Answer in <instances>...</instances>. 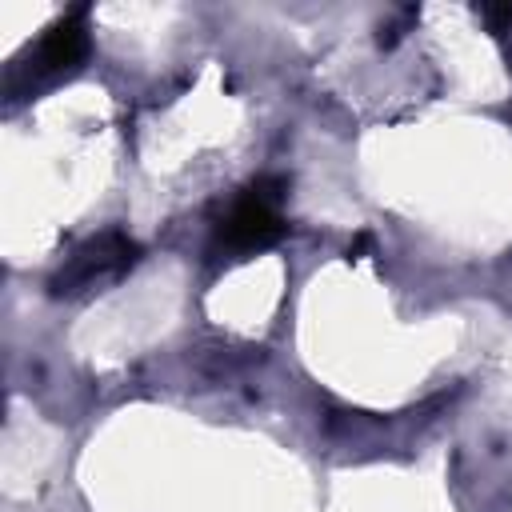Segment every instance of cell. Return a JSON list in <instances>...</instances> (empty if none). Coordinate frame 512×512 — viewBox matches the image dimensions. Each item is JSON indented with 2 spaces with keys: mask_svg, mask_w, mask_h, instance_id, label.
<instances>
[{
  "mask_svg": "<svg viewBox=\"0 0 512 512\" xmlns=\"http://www.w3.org/2000/svg\"><path fill=\"white\" fill-rule=\"evenodd\" d=\"M280 196H284V184L280 180H256V184H248L232 200V208L220 216V224H216V248L236 252V256L272 248L288 232V224L280 216Z\"/></svg>",
  "mask_w": 512,
  "mask_h": 512,
  "instance_id": "obj_1",
  "label": "cell"
},
{
  "mask_svg": "<svg viewBox=\"0 0 512 512\" xmlns=\"http://www.w3.org/2000/svg\"><path fill=\"white\" fill-rule=\"evenodd\" d=\"M136 260H140L136 240H128L120 228H108V232L84 240L60 264V272L48 280V288H52V296H84L108 280H120Z\"/></svg>",
  "mask_w": 512,
  "mask_h": 512,
  "instance_id": "obj_2",
  "label": "cell"
},
{
  "mask_svg": "<svg viewBox=\"0 0 512 512\" xmlns=\"http://www.w3.org/2000/svg\"><path fill=\"white\" fill-rule=\"evenodd\" d=\"M84 56H88V8H68L36 40V48L28 56V72L32 76H60V72H72Z\"/></svg>",
  "mask_w": 512,
  "mask_h": 512,
  "instance_id": "obj_3",
  "label": "cell"
}]
</instances>
